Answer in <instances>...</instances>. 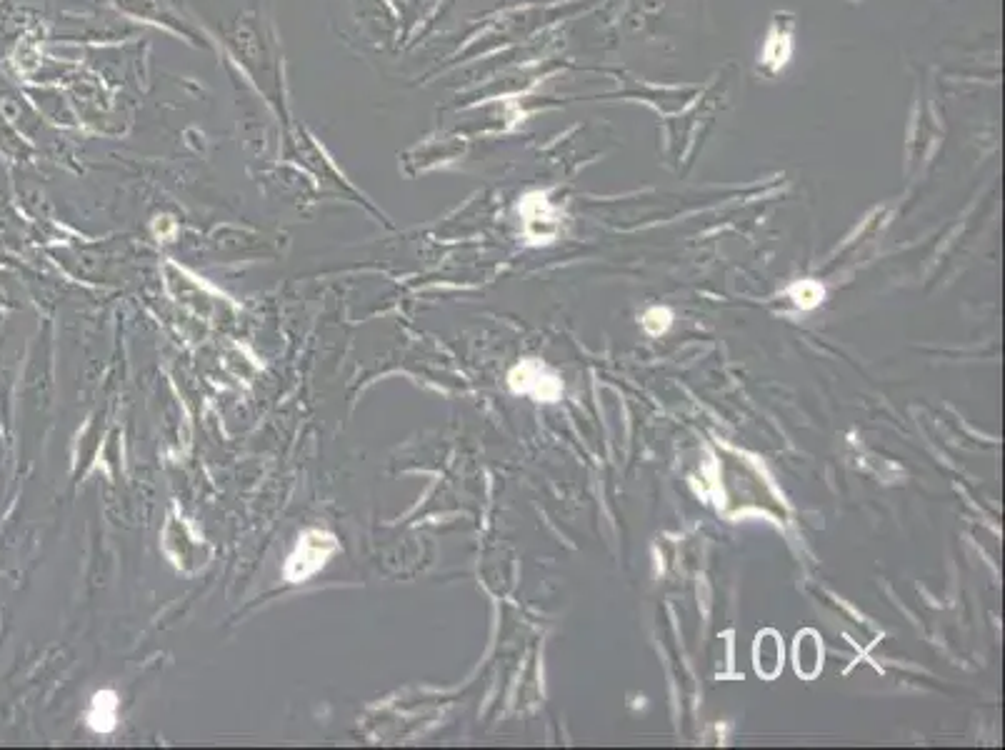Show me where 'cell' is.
<instances>
[{"label": "cell", "instance_id": "6da1fadb", "mask_svg": "<svg viewBox=\"0 0 1005 750\" xmlns=\"http://www.w3.org/2000/svg\"><path fill=\"white\" fill-rule=\"evenodd\" d=\"M340 550L335 535L325 533V530H305L295 543L293 553L285 560L283 575L288 583H303V580L313 578L318 570L325 568L330 558Z\"/></svg>", "mask_w": 1005, "mask_h": 750}, {"label": "cell", "instance_id": "7a4b0ae2", "mask_svg": "<svg viewBox=\"0 0 1005 750\" xmlns=\"http://www.w3.org/2000/svg\"><path fill=\"white\" fill-rule=\"evenodd\" d=\"M508 385L515 395L533 398L535 403H555L563 395V380L545 360L525 358L513 365L508 373Z\"/></svg>", "mask_w": 1005, "mask_h": 750}, {"label": "cell", "instance_id": "3957f363", "mask_svg": "<svg viewBox=\"0 0 1005 750\" xmlns=\"http://www.w3.org/2000/svg\"><path fill=\"white\" fill-rule=\"evenodd\" d=\"M518 213L523 218V228L530 243H550L558 233V210L545 198V193L525 195L518 205Z\"/></svg>", "mask_w": 1005, "mask_h": 750}, {"label": "cell", "instance_id": "277c9868", "mask_svg": "<svg viewBox=\"0 0 1005 750\" xmlns=\"http://www.w3.org/2000/svg\"><path fill=\"white\" fill-rule=\"evenodd\" d=\"M120 723V698L115 690L103 688L93 693L88 710H85V725L98 735H110Z\"/></svg>", "mask_w": 1005, "mask_h": 750}, {"label": "cell", "instance_id": "5b68a950", "mask_svg": "<svg viewBox=\"0 0 1005 750\" xmlns=\"http://www.w3.org/2000/svg\"><path fill=\"white\" fill-rule=\"evenodd\" d=\"M753 665L760 678H778V673L783 670V638L775 630L758 633L753 645Z\"/></svg>", "mask_w": 1005, "mask_h": 750}, {"label": "cell", "instance_id": "8992f818", "mask_svg": "<svg viewBox=\"0 0 1005 750\" xmlns=\"http://www.w3.org/2000/svg\"><path fill=\"white\" fill-rule=\"evenodd\" d=\"M793 665L800 678H815L823 668V643L815 630L805 628L795 635L793 645Z\"/></svg>", "mask_w": 1005, "mask_h": 750}, {"label": "cell", "instance_id": "52a82bcc", "mask_svg": "<svg viewBox=\"0 0 1005 750\" xmlns=\"http://www.w3.org/2000/svg\"><path fill=\"white\" fill-rule=\"evenodd\" d=\"M788 295H790V300L798 305V308L813 310V308H818L820 303H823L825 288L818 283V280L805 278V280H798V283L790 285Z\"/></svg>", "mask_w": 1005, "mask_h": 750}, {"label": "cell", "instance_id": "ba28073f", "mask_svg": "<svg viewBox=\"0 0 1005 750\" xmlns=\"http://www.w3.org/2000/svg\"><path fill=\"white\" fill-rule=\"evenodd\" d=\"M670 323H673V313H670L668 308H660V305H655V308H650L648 313L643 315L645 333L653 335V338L663 335L665 330L670 328Z\"/></svg>", "mask_w": 1005, "mask_h": 750}]
</instances>
